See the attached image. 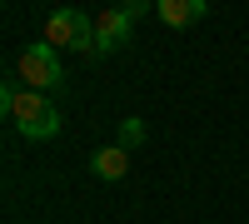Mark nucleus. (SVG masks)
<instances>
[{"mask_svg":"<svg viewBox=\"0 0 249 224\" xmlns=\"http://www.w3.org/2000/svg\"><path fill=\"white\" fill-rule=\"evenodd\" d=\"M0 110L15 120V130L25 135V139H55V130H60V110H55L40 90L0 85Z\"/></svg>","mask_w":249,"mask_h":224,"instance_id":"1","label":"nucleus"},{"mask_svg":"<svg viewBox=\"0 0 249 224\" xmlns=\"http://www.w3.org/2000/svg\"><path fill=\"white\" fill-rule=\"evenodd\" d=\"M45 45H55V50H95V20L85 10H55L45 20Z\"/></svg>","mask_w":249,"mask_h":224,"instance_id":"2","label":"nucleus"},{"mask_svg":"<svg viewBox=\"0 0 249 224\" xmlns=\"http://www.w3.org/2000/svg\"><path fill=\"white\" fill-rule=\"evenodd\" d=\"M20 80H30V90H55L65 80V65H60V50L35 40V45L20 55Z\"/></svg>","mask_w":249,"mask_h":224,"instance_id":"3","label":"nucleus"},{"mask_svg":"<svg viewBox=\"0 0 249 224\" xmlns=\"http://www.w3.org/2000/svg\"><path fill=\"white\" fill-rule=\"evenodd\" d=\"M124 40H130V15L124 10H100L95 15V50L110 55V50L124 45Z\"/></svg>","mask_w":249,"mask_h":224,"instance_id":"4","label":"nucleus"},{"mask_svg":"<svg viewBox=\"0 0 249 224\" xmlns=\"http://www.w3.org/2000/svg\"><path fill=\"white\" fill-rule=\"evenodd\" d=\"M204 10H210V5H204V0H155V15L164 20V25H195V20H204Z\"/></svg>","mask_w":249,"mask_h":224,"instance_id":"5","label":"nucleus"},{"mask_svg":"<svg viewBox=\"0 0 249 224\" xmlns=\"http://www.w3.org/2000/svg\"><path fill=\"white\" fill-rule=\"evenodd\" d=\"M90 170L100 174V179H124V170H130V150H100L95 159H90Z\"/></svg>","mask_w":249,"mask_h":224,"instance_id":"6","label":"nucleus"},{"mask_svg":"<svg viewBox=\"0 0 249 224\" xmlns=\"http://www.w3.org/2000/svg\"><path fill=\"white\" fill-rule=\"evenodd\" d=\"M140 139H144V125H140V120H124V125H120V150H135Z\"/></svg>","mask_w":249,"mask_h":224,"instance_id":"7","label":"nucleus"}]
</instances>
